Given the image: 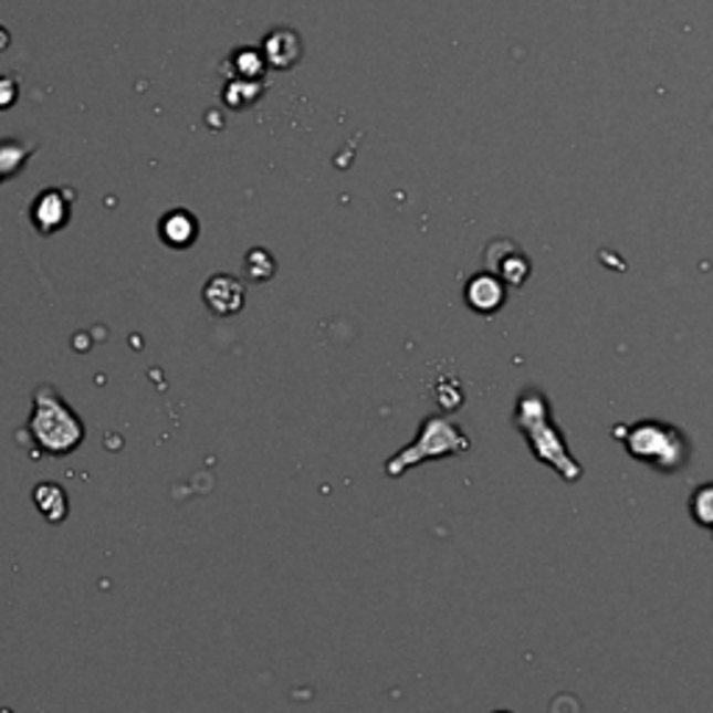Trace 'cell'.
I'll return each mask as SVG.
<instances>
[{"label": "cell", "instance_id": "cell-1", "mask_svg": "<svg viewBox=\"0 0 713 713\" xmlns=\"http://www.w3.org/2000/svg\"><path fill=\"white\" fill-rule=\"evenodd\" d=\"M29 436L42 454L67 458V454H73L82 447L87 430H84V421L78 418V412L51 385H40L31 396Z\"/></svg>", "mask_w": 713, "mask_h": 713}, {"label": "cell", "instance_id": "cell-2", "mask_svg": "<svg viewBox=\"0 0 713 713\" xmlns=\"http://www.w3.org/2000/svg\"><path fill=\"white\" fill-rule=\"evenodd\" d=\"M465 447H469V443H465L463 432H460L452 421H447V418H427L421 432H418L416 443H410V447L401 449L396 458H390L388 465H385V471H388L390 476H401L410 465H418L423 463V460H432V458H443V454L460 452V449Z\"/></svg>", "mask_w": 713, "mask_h": 713}, {"label": "cell", "instance_id": "cell-3", "mask_svg": "<svg viewBox=\"0 0 713 713\" xmlns=\"http://www.w3.org/2000/svg\"><path fill=\"white\" fill-rule=\"evenodd\" d=\"M201 296L209 313L218 315V318H232V315H238L243 310L245 287L240 279L229 276V273H216V276L203 284Z\"/></svg>", "mask_w": 713, "mask_h": 713}, {"label": "cell", "instance_id": "cell-4", "mask_svg": "<svg viewBox=\"0 0 713 713\" xmlns=\"http://www.w3.org/2000/svg\"><path fill=\"white\" fill-rule=\"evenodd\" d=\"M159 238L168 243L170 249H190L198 238V221L187 209H174L159 223Z\"/></svg>", "mask_w": 713, "mask_h": 713}, {"label": "cell", "instance_id": "cell-5", "mask_svg": "<svg viewBox=\"0 0 713 713\" xmlns=\"http://www.w3.org/2000/svg\"><path fill=\"white\" fill-rule=\"evenodd\" d=\"M31 499H34V507L48 524H62L64 518H67V493H64V487L56 485V482H40V485L34 487V493H31Z\"/></svg>", "mask_w": 713, "mask_h": 713}, {"label": "cell", "instance_id": "cell-6", "mask_svg": "<svg viewBox=\"0 0 713 713\" xmlns=\"http://www.w3.org/2000/svg\"><path fill=\"white\" fill-rule=\"evenodd\" d=\"M31 218H34L36 229L42 234H51L56 229H62L64 221H67V203L62 201L59 192H45V196H40L36 207L31 209Z\"/></svg>", "mask_w": 713, "mask_h": 713}, {"label": "cell", "instance_id": "cell-7", "mask_svg": "<svg viewBox=\"0 0 713 713\" xmlns=\"http://www.w3.org/2000/svg\"><path fill=\"white\" fill-rule=\"evenodd\" d=\"M465 298L476 313H493V310H499V304L505 302V293L493 276H474L465 287Z\"/></svg>", "mask_w": 713, "mask_h": 713}, {"label": "cell", "instance_id": "cell-8", "mask_svg": "<svg viewBox=\"0 0 713 713\" xmlns=\"http://www.w3.org/2000/svg\"><path fill=\"white\" fill-rule=\"evenodd\" d=\"M276 265H273V256L268 254L265 249H254L245 256V276L254 279V282H268L273 276Z\"/></svg>", "mask_w": 713, "mask_h": 713}, {"label": "cell", "instance_id": "cell-9", "mask_svg": "<svg viewBox=\"0 0 713 713\" xmlns=\"http://www.w3.org/2000/svg\"><path fill=\"white\" fill-rule=\"evenodd\" d=\"M694 516L702 524H713V485L702 487L694 496Z\"/></svg>", "mask_w": 713, "mask_h": 713}]
</instances>
